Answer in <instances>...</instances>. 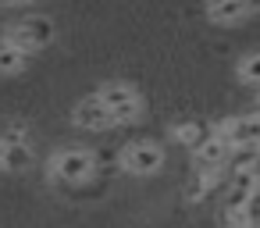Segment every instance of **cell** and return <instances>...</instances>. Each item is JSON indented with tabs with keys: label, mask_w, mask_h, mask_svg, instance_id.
<instances>
[{
	"label": "cell",
	"mask_w": 260,
	"mask_h": 228,
	"mask_svg": "<svg viewBox=\"0 0 260 228\" xmlns=\"http://www.w3.org/2000/svg\"><path fill=\"white\" fill-rule=\"evenodd\" d=\"M239 79L249 82V86H260V54H249V57L239 64Z\"/></svg>",
	"instance_id": "11"
},
{
	"label": "cell",
	"mask_w": 260,
	"mask_h": 228,
	"mask_svg": "<svg viewBox=\"0 0 260 228\" xmlns=\"http://www.w3.org/2000/svg\"><path fill=\"white\" fill-rule=\"evenodd\" d=\"M221 132H224L235 146L260 143V114H239V118H228V121L221 125Z\"/></svg>",
	"instance_id": "6"
},
{
	"label": "cell",
	"mask_w": 260,
	"mask_h": 228,
	"mask_svg": "<svg viewBox=\"0 0 260 228\" xmlns=\"http://www.w3.org/2000/svg\"><path fill=\"white\" fill-rule=\"evenodd\" d=\"M72 118H75V125H79V128H111V125H118V118H114L111 104H107L100 93H96V96L79 100Z\"/></svg>",
	"instance_id": "5"
},
{
	"label": "cell",
	"mask_w": 260,
	"mask_h": 228,
	"mask_svg": "<svg viewBox=\"0 0 260 228\" xmlns=\"http://www.w3.org/2000/svg\"><path fill=\"white\" fill-rule=\"evenodd\" d=\"M210 132H214V128H210V125H203V121H189V125H178V128H175L178 143H185V146H192V150H196Z\"/></svg>",
	"instance_id": "9"
},
{
	"label": "cell",
	"mask_w": 260,
	"mask_h": 228,
	"mask_svg": "<svg viewBox=\"0 0 260 228\" xmlns=\"http://www.w3.org/2000/svg\"><path fill=\"white\" fill-rule=\"evenodd\" d=\"M164 164V150L153 139H136L121 150V168L128 175H157Z\"/></svg>",
	"instance_id": "1"
},
{
	"label": "cell",
	"mask_w": 260,
	"mask_h": 228,
	"mask_svg": "<svg viewBox=\"0 0 260 228\" xmlns=\"http://www.w3.org/2000/svg\"><path fill=\"white\" fill-rule=\"evenodd\" d=\"M242 210H246V221H249L253 228H260V185H256V192L246 200V207H242Z\"/></svg>",
	"instance_id": "12"
},
{
	"label": "cell",
	"mask_w": 260,
	"mask_h": 228,
	"mask_svg": "<svg viewBox=\"0 0 260 228\" xmlns=\"http://www.w3.org/2000/svg\"><path fill=\"white\" fill-rule=\"evenodd\" d=\"M4 160H8V139L0 136V168H4Z\"/></svg>",
	"instance_id": "13"
},
{
	"label": "cell",
	"mask_w": 260,
	"mask_h": 228,
	"mask_svg": "<svg viewBox=\"0 0 260 228\" xmlns=\"http://www.w3.org/2000/svg\"><path fill=\"white\" fill-rule=\"evenodd\" d=\"M54 36H57V29H54V22L43 18V15L22 18V22H15V25L8 29V40L18 43V47H25V50H40V47L54 43Z\"/></svg>",
	"instance_id": "2"
},
{
	"label": "cell",
	"mask_w": 260,
	"mask_h": 228,
	"mask_svg": "<svg viewBox=\"0 0 260 228\" xmlns=\"http://www.w3.org/2000/svg\"><path fill=\"white\" fill-rule=\"evenodd\" d=\"M93 171H96V160H93V153H86V150H61V153L54 157V175H57L61 182H68V185L89 182Z\"/></svg>",
	"instance_id": "3"
},
{
	"label": "cell",
	"mask_w": 260,
	"mask_h": 228,
	"mask_svg": "<svg viewBox=\"0 0 260 228\" xmlns=\"http://www.w3.org/2000/svg\"><path fill=\"white\" fill-rule=\"evenodd\" d=\"M0 4H29V0H0Z\"/></svg>",
	"instance_id": "14"
},
{
	"label": "cell",
	"mask_w": 260,
	"mask_h": 228,
	"mask_svg": "<svg viewBox=\"0 0 260 228\" xmlns=\"http://www.w3.org/2000/svg\"><path fill=\"white\" fill-rule=\"evenodd\" d=\"M253 8V0H210L207 4V18L214 25H232V22H242Z\"/></svg>",
	"instance_id": "7"
},
{
	"label": "cell",
	"mask_w": 260,
	"mask_h": 228,
	"mask_svg": "<svg viewBox=\"0 0 260 228\" xmlns=\"http://www.w3.org/2000/svg\"><path fill=\"white\" fill-rule=\"evenodd\" d=\"M25 47H18V43H11L8 36H4V43H0V75H15V72H22L25 68Z\"/></svg>",
	"instance_id": "8"
},
{
	"label": "cell",
	"mask_w": 260,
	"mask_h": 228,
	"mask_svg": "<svg viewBox=\"0 0 260 228\" xmlns=\"http://www.w3.org/2000/svg\"><path fill=\"white\" fill-rule=\"evenodd\" d=\"M29 164H32V150H29L25 143H11V146H8L4 168H8V171H25Z\"/></svg>",
	"instance_id": "10"
},
{
	"label": "cell",
	"mask_w": 260,
	"mask_h": 228,
	"mask_svg": "<svg viewBox=\"0 0 260 228\" xmlns=\"http://www.w3.org/2000/svg\"><path fill=\"white\" fill-rule=\"evenodd\" d=\"M100 96L111 104V111H114L118 125H128V121H136V118H139V111H143L139 96H136V93H132L125 82H107V86H100Z\"/></svg>",
	"instance_id": "4"
}]
</instances>
